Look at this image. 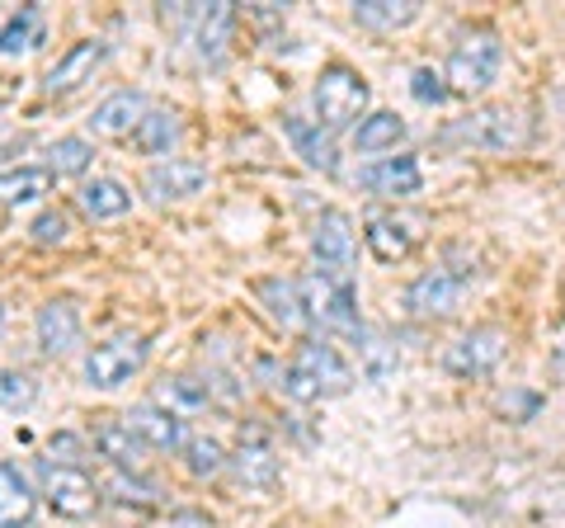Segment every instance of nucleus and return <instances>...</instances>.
Masks as SVG:
<instances>
[{
  "mask_svg": "<svg viewBox=\"0 0 565 528\" xmlns=\"http://www.w3.org/2000/svg\"><path fill=\"white\" fill-rule=\"evenodd\" d=\"M278 387L292 401L311 406V401H330V397L353 392V368L340 359V349H334V345L302 340V345H297V355H292V363L282 368V382Z\"/></svg>",
  "mask_w": 565,
  "mask_h": 528,
  "instance_id": "f257e3e1",
  "label": "nucleus"
},
{
  "mask_svg": "<svg viewBox=\"0 0 565 528\" xmlns=\"http://www.w3.org/2000/svg\"><path fill=\"white\" fill-rule=\"evenodd\" d=\"M500 62H504L500 29L494 24L462 29L457 33V43H452V52H448V66H444L448 95H481L486 85L500 76Z\"/></svg>",
  "mask_w": 565,
  "mask_h": 528,
  "instance_id": "f03ea898",
  "label": "nucleus"
},
{
  "mask_svg": "<svg viewBox=\"0 0 565 528\" xmlns=\"http://www.w3.org/2000/svg\"><path fill=\"white\" fill-rule=\"evenodd\" d=\"M302 288V307H307V326H321L326 336H359V297H353L349 278H330L321 270H311L297 278Z\"/></svg>",
  "mask_w": 565,
  "mask_h": 528,
  "instance_id": "7ed1b4c3",
  "label": "nucleus"
},
{
  "mask_svg": "<svg viewBox=\"0 0 565 528\" xmlns=\"http://www.w3.org/2000/svg\"><path fill=\"white\" fill-rule=\"evenodd\" d=\"M316 118H321L326 133H340V128H353V123H363V109H367V81L359 66L349 62H330L321 66V76H316Z\"/></svg>",
  "mask_w": 565,
  "mask_h": 528,
  "instance_id": "20e7f679",
  "label": "nucleus"
},
{
  "mask_svg": "<svg viewBox=\"0 0 565 528\" xmlns=\"http://www.w3.org/2000/svg\"><path fill=\"white\" fill-rule=\"evenodd\" d=\"M151 359V336H141V330H118V336L90 345V355H85V382L95 387V392H114V387L132 382L141 368Z\"/></svg>",
  "mask_w": 565,
  "mask_h": 528,
  "instance_id": "39448f33",
  "label": "nucleus"
},
{
  "mask_svg": "<svg viewBox=\"0 0 565 528\" xmlns=\"http://www.w3.org/2000/svg\"><path fill=\"white\" fill-rule=\"evenodd\" d=\"M39 496L47 500V509L57 519H71V524H81V519H90L95 509H99V486L95 477L85 467H66V463H39Z\"/></svg>",
  "mask_w": 565,
  "mask_h": 528,
  "instance_id": "423d86ee",
  "label": "nucleus"
},
{
  "mask_svg": "<svg viewBox=\"0 0 565 528\" xmlns=\"http://www.w3.org/2000/svg\"><path fill=\"white\" fill-rule=\"evenodd\" d=\"M457 142H467L476 151H519L527 142V118L509 104H490V109H476L452 128Z\"/></svg>",
  "mask_w": 565,
  "mask_h": 528,
  "instance_id": "0eeeda50",
  "label": "nucleus"
},
{
  "mask_svg": "<svg viewBox=\"0 0 565 528\" xmlns=\"http://www.w3.org/2000/svg\"><path fill=\"white\" fill-rule=\"evenodd\" d=\"M504 355H509V330L504 326H471L462 340L448 345L444 368L452 378H486L504 363Z\"/></svg>",
  "mask_w": 565,
  "mask_h": 528,
  "instance_id": "6e6552de",
  "label": "nucleus"
},
{
  "mask_svg": "<svg viewBox=\"0 0 565 528\" xmlns=\"http://www.w3.org/2000/svg\"><path fill=\"white\" fill-rule=\"evenodd\" d=\"M109 62V43L104 39H81V43H71L57 62L43 72V95L47 99H62V95H76L81 85H90L95 72Z\"/></svg>",
  "mask_w": 565,
  "mask_h": 528,
  "instance_id": "1a4fd4ad",
  "label": "nucleus"
},
{
  "mask_svg": "<svg viewBox=\"0 0 565 528\" xmlns=\"http://www.w3.org/2000/svg\"><path fill=\"white\" fill-rule=\"evenodd\" d=\"M462 297H467V274L429 270L405 288V307H411V316H419V321H448V316H457V307H462Z\"/></svg>",
  "mask_w": 565,
  "mask_h": 528,
  "instance_id": "9d476101",
  "label": "nucleus"
},
{
  "mask_svg": "<svg viewBox=\"0 0 565 528\" xmlns=\"http://www.w3.org/2000/svg\"><path fill=\"white\" fill-rule=\"evenodd\" d=\"M311 255H316V264H321V274L349 278V270H353V222H349L344 208H326V213L311 222Z\"/></svg>",
  "mask_w": 565,
  "mask_h": 528,
  "instance_id": "9b49d317",
  "label": "nucleus"
},
{
  "mask_svg": "<svg viewBox=\"0 0 565 528\" xmlns=\"http://www.w3.org/2000/svg\"><path fill=\"white\" fill-rule=\"evenodd\" d=\"M367 251H373L377 264H401L415 255V245L424 241V218H411V213H377L367 218Z\"/></svg>",
  "mask_w": 565,
  "mask_h": 528,
  "instance_id": "f8f14e48",
  "label": "nucleus"
},
{
  "mask_svg": "<svg viewBox=\"0 0 565 528\" xmlns=\"http://www.w3.org/2000/svg\"><path fill=\"white\" fill-rule=\"evenodd\" d=\"M122 425H128L141 444L156 448V453H184V444H189L184 415L170 411V406H156V401H147V406H132L128 415H122Z\"/></svg>",
  "mask_w": 565,
  "mask_h": 528,
  "instance_id": "ddd939ff",
  "label": "nucleus"
},
{
  "mask_svg": "<svg viewBox=\"0 0 565 528\" xmlns=\"http://www.w3.org/2000/svg\"><path fill=\"white\" fill-rule=\"evenodd\" d=\"M33 336H39V349L47 359H62L81 345V307L71 297H52V303L39 307L33 316Z\"/></svg>",
  "mask_w": 565,
  "mask_h": 528,
  "instance_id": "4468645a",
  "label": "nucleus"
},
{
  "mask_svg": "<svg viewBox=\"0 0 565 528\" xmlns=\"http://www.w3.org/2000/svg\"><path fill=\"white\" fill-rule=\"evenodd\" d=\"M203 184H207V166L180 161V156L151 166L147 180H141V189H147L151 203H184V199H193V193H203Z\"/></svg>",
  "mask_w": 565,
  "mask_h": 528,
  "instance_id": "2eb2a0df",
  "label": "nucleus"
},
{
  "mask_svg": "<svg viewBox=\"0 0 565 528\" xmlns=\"http://www.w3.org/2000/svg\"><path fill=\"white\" fill-rule=\"evenodd\" d=\"M359 184L377 193V199H415L424 189V170L415 156H382V161H373L359 175Z\"/></svg>",
  "mask_w": 565,
  "mask_h": 528,
  "instance_id": "dca6fc26",
  "label": "nucleus"
},
{
  "mask_svg": "<svg viewBox=\"0 0 565 528\" xmlns=\"http://www.w3.org/2000/svg\"><path fill=\"white\" fill-rule=\"evenodd\" d=\"M226 467H232V477L245 490H274L278 486V457H274V448H269V439L264 434L241 439V448L226 457Z\"/></svg>",
  "mask_w": 565,
  "mask_h": 528,
  "instance_id": "f3484780",
  "label": "nucleus"
},
{
  "mask_svg": "<svg viewBox=\"0 0 565 528\" xmlns=\"http://www.w3.org/2000/svg\"><path fill=\"white\" fill-rule=\"evenodd\" d=\"M141 118H147V95L141 91H114L109 99L95 104L90 133L95 137H132Z\"/></svg>",
  "mask_w": 565,
  "mask_h": 528,
  "instance_id": "a211bd4d",
  "label": "nucleus"
},
{
  "mask_svg": "<svg viewBox=\"0 0 565 528\" xmlns=\"http://www.w3.org/2000/svg\"><path fill=\"white\" fill-rule=\"evenodd\" d=\"M39 509V490L24 477L20 463H0V528H29Z\"/></svg>",
  "mask_w": 565,
  "mask_h": 528,
  "instance_id": "6ab92c4d",
  "label": "nucleus"
},
{
  "mask_svg": "<svg viewBox=\"0 0 565 528\" xmlns=\"http://www.w3.org/2000/svg\"><path fill=\"white\" fill-rule=\"evenodd\" d=\"M95 448H99V457H109L118 472H132V477L147 467V453H151L128 425H122V420H99L95 425Z\"/></svg>",
  "mask_w": 565,
  "mask_h": 528,
  "instance_id": "aec40b11",
  "label": "nucleus"
},
{
  "mask_svg": "<svg viewBox=\"0 0 565 528\" xmlns=\"http://www.w3.org/2000/svg\"><path fill=\"white\" fill-rule=\"evenodd\" d=\"M76 208L90 222H114V218H122L132 208V189L122 180H85L76 189Z\"/></svg>",
  "mask_w": 565,
  "mask_h": 528,
  "instance_id": "412c9836",
  "label": "nucleus"
},
{
  "mask_svg": "<svg viewBox=\"0 0 565 528\" xmlns=\"http://www.w3.org/2000/svg\"><path fill=\"white\" fill-rule=\"evenodd\" d=\"M255 297L269 307V316L278 326H288V330L307 326V307H302V288H297V278H259Z\"/></svg>",
  "mask_w": 565,
  "mask_h": 528,
  "instance_id": "4be33fe9",
  "label": "nucleus"
},
{
  "mask_svg": "<svg viewBox=\"0 0 565 528\" xmlns=\"http://www.w3.org/2000/svg\"><path fill=\"white\" fill-rule=\"evenodd\" d=\"M43 39H47V24H43L39 6H20V10L0 14V52H6V57H14V52H33Z\"/></svg>",
  "mask_w": 565,
  "mask_h": 528,
  "instance_id": "5701e85b",
  "label": "nucleus"
},
{
  "mask_svg": "<svg viewBox=\"0 0 565 528\" xmlns=\"http://www.w3.org/2000/svg\"><path fill=\"white\" fill-rule=\"evenodd\" d=\"M232 33H236V10L232 6H203V10H193V43H199V52L207 62H217L226 43H232Z\"/></svg>",
  "mask_w": 565,
  "mask_h": 528,
  "instance_id": "b1692460",
  "label": "nucleus"
},
{
  "mask_svg": "<svg viewBox=\"0 0 565 528\" xmlns=\"http://www.w3.org/2000/svg\"><path fill=\"white\" fill-rule=\"evenodd\" d=\"M288 137H292V147L297 156L311 166V170H321V175H334L340 170V156H334V142H330V133L321 128V123H307V118H288Z\"/></svg>",
  "mask_w": 565,
  "mask_h": 528,
  "instance_id": "393cba45",
  "label": "nucleus"
},
{
  "mask_svg": "<svg viewBox=\"0 0 565 528\" xmlns=\"http://www.w3.org/2000/svg\"><path fill=\"white\" fill-rule=\"evenodd\" d=\"M180 137H184V123L174 109H147V118L137 123V133H132V142L141 156H170L174 147H180Z\"/></svg>",
  "mask_w": 565,
  "mask_h": 528,
  "instance_id": "a878e982",
  "label": "nucleus"
},
{
  "mask_svg": "<svg viewBox=\"0 0 565 528\" xmlns=\"http://www.w3.org/2000/svg\"><path fill=\"white\" fill-rule=\"evenodd\" d=\"M353 20L373 33H396V29L419 20V0H359V6H353Z\"/></svg>",
  "mask_w": 565,
  "mask_h": 528,
  "instance_id": "bb28decb",
  "label": "nucleus"
},
{
  "mask_svg": "<svg viewBox=\"0 0 565 528\" xmlns=\"http://www.w3.org/2000/svg\"><path fill=\"white\" fill-rule=\"evenodd\" d=\"M47 189H52L47 166H10V170H0V203L6 208L39 203Z\"/></svg>",
  "mask_w": 565,
  "mask_h": 528,
  "instance_id": "cd10ccee",
  "label": "nucleus"
},
{
  "mask_svg": "<svg viewBox=\"0 0 565 528\" xmlns=\"http://www.w3.org/2000/svg\"><path fill=\"white\" fill-rule=\"evenodd\" d=\"M405 142V118L396 114H367L359 128H353V147H359L363 156H382V151H396Z\"/></svg>",
  "mask_w": 565,
  "mask_h": 528,
  "instance_id": "c85d7f7f",
  "label": "nucleus"
},
{
  "mask_svg": "<svg viewBox=\"0 0 565 528\" xmlns=\"http://www.w3.org/2000/svg\"><path fill=\"white\" fill-rule=\"evenodd\" d=\"M95 166V147L85 137H57L47 147V175L52 180H71V175H85Z\"/></svg>",
  "mask_w": 565,
  "mask_h": 528,
  "instance_id": "c756f323",
  "label": "nucleus"
},
{
  "mask_svg": "<svg viewBox=\"0 0 565 528\" xmlns=\"http://www.w3.org/2000/svg\"><path fill=\"white\" fill-rule=\"evenodd\" d=\"M226 457H232V453H226L212 434H189V444H184V463H189V472H193L199 482L222 477V472H226Z\"/></svg>",
  "mask_w": 565,
  "mask_h": 528,
  "instance_id": "7c9ffc66",
  "label": "nucleus"
},
{
  "mask_svg": "<svg viewBox=\"0 0 565 528\" xmlns=\"http://www.w3.org/2000/svg\"><path fill=\"white\" fill-rule=\"evenodd\" d=\"M353 340H359V355H363V378L382 382V378L396 373V345H386L382 336H373V330H359Z\"/></svg>",
  "mask_w": 565,
  "mask_h": 528,
  "instance_id": "2f4dec72",
  "label": "nucleus"
},
{
  "mask_svg": "<svg viewBox=\"0 0 565 528\" xmlns=\"http://www.w3.org/2000/svg\"><path fill=\"white\" fill-rule=\"evenodd\" d=\"M39 401V382L24 368H0V406L6 411H29Z\"/></svg>",
  "mask_w": 565,
  "mask_h": 528,
  "instance_id": "473e14b6",
  "label": "nucleus"
},
{
  "mask_svg": "<svg viewBox=\"0 0 565 528\" xmlns=\"http://www.w3.org/2000/svg\"><path fill=\"white\" fill-rule=\"evenodd\" d=\"M66 232H71V222H66L62 208H43V213L29 222V236L39 241V245H62Z\"/></svg>",
  "mask_w": 565,
  "mask_h": 528,
  "instance_id": "72a5a7b5",
  "label": "nucleus"
},
{
  "mask_svg": "<svg viewBox=\"0 0 565 528\" xmlns=\"http://www.w3.org/2000/svg\"><path fill=\"white\" fill-rule=\"evenodd\" d=\"M109 490L122 500V505H156L161 500V490H156L151 482H141V477H128V472H118V477L109 482Z\"/></svg>",
  "mask_w": 565,
  "mask_h": 528,
  "instance_id": "f704fd0d",
  "label": "nucleus"
},
{
  "mask_svg": "<svg viewBox=\"0 0 565 528\" xmlns=\"http://www.w3.org/2000/svg\"><path fill=\"white\" fill-rule=\"evenodd\" d=\"M411 95H415L419 104H444V99H452L444 72H434V66H419V72L411 76Z\"/></svg>",
  "mask_w": 565,
  "mask_h": 528,
  "instance_id": "c9c22d12",
  "label": "nucleus"
},
{
  "mask_svg": "<svg viewBox=\"0 0 565 528\" xmlns=\"http://www.w3.org/2000/svg\"><path fill=\"white\" fill-rule=\"evenodd\" d=\"M170 397L184 401V406H207V401H212V387H199L193 378H174V382H170Z\"/></svg>",
  "mask_w": 565,
  "mask_h": 528,
  "instance_id": "e433bc0d",
  "label": "nucleus"
},
{
  "mask_svg": "<svg viewBox=\"0 0 565 528\" xmlns=\"http://www.w3.org/2000/svg\"><path fill=\"white\" fill-rule=\"evenodd\" d=\"M561 359H565V330H561Z\"/></svg>",
  "mask_w": 565,
  "mask_h": 528,
  "instance_id": "4c0bfd02",
  "label": "nucleus"
},
{
  "mask_svg": "<svg viewBox=\"0 0 565 528\" xmlns=\"http://www.w3.org/2000/svg\"><path fill=\"white\" fill-rule=\"evenodd\" d=\"M0 321H6V307H0Z\"/></svg>",
  "mask_w": 565,
  "mask_h": 528,
  "instance_id": "58836bf2",
  "label": "nucleus"
}]
</instances>
